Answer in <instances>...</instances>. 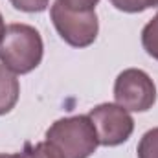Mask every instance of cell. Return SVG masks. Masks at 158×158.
<instances>
[{
  "label": "cell",
  "mask_w": 158,
  "mask_h": 158,
  "mask_svg": "<svg viewBox=\"0 0 158 158\" xmlns=\"http://www.w3.org/2000/svg\"><path fill=\"white\" fill-rule=\"evenodd\" d=\"M61 158H88L99 145L88 114L61 118L50 125L44 140Z\"/></svg>",
  "instance_id": "1"
},
{
  "label": "cell",
  "mask_w": 158,
  "mask_h": 158,
  "mask_svg": "<svg viewBox=\"0 0 158 158\" xmlns=\"http://www.w3.org/2000/svg\"><path fill=\"white\" fill-rule=\"evenodd\" d=\"M44 55L40 33L28 24H9L0 42V61L13 74H30L35 70Z\"/></svg>",
  "instance_id": "2"
},
{
  "label": "cell",
  "mask_w": 158,
  "mask_h": 158,
  "mask_svg": "<svg viewBox=\"0 0 158 158\" xmlns=\"http://www.w3.org/2000/svg\"><path fill=\"white\" fill-rule=\"evenodd\" d=\"M50 17L61 39L74 48H86L98 39L99 22H98L96 9L77 11L55 0L50 7Z\"/></svg>",
  "instance_id": "3"
},
{
  "label": "cell",
  "mask_w": 158,
  "mask_h": 158,
  "mask_svg": "<svg viewBox=\"0 0 158 158\" xmlns=\"http://www.w3.org/2000/svg\"><path fill=\"white\" fill-rule=\"evenodd\" d=\"M114 99L131 112H147L156 101V86L147 72L127 68L114 81Z\"/></svg>",
  "instance_id": "4"
},
{
  "label": "cell",
  "mask_w": 158,
  "mask_h": 158,
  "mask_svg": "<svg viewBox=\"0 0 158 158\" xmlns=\"http://www.w3.org/2000/svg\"><path fill=\"white\" fill-rule=\"evenodd\" d=\"M88 118L94 123L99 145L105 147L125 143L134 131L132 116L118 103H101L88 112Z\"/></svg>",
  "instance_id": "5"
},
{
  "label": "cell",
  "mask_w": 158,
  "mask_h": 158,
  "mask_svg": "<svg viewBox=\"0 0 158 158\" xmlns=\"http://www.w3.org/2000/svg\"><path fill=\"white\" fill-rule=\"evenodd\" d=\"M19 96H20V85L17 76L4 64H0V116L15 109Z\"/></svg>",
  "instance_id": "6"
},
{
  "label": "cell",
  "mask_w": 158,
  "mask_h": 158,
  "mask_svg": "<svg viewBox=\"0 0 158 158\" xmlns=\"http://www.w3.org/2000/svg\"><path fill=\"white\" fill-rule=\"evenodd\" d=\"M142 46L147 52V55L158 61V13L142 30Z\"/></svg>",
  "instance_id": "7"
},
{
  "label": "cell",
  "mask_w": 158,
  "mask_h": 158,
  "mask_svg": "<svg viewBox=\"0 0 158 158\" xmlns=\"http://www.w3.org/2000/svg\"><path fill=\"white\" fill-rule=\"evenodd\" d=\"M11 158H61L46 142H39V143H26L24 149L20 153H13Z\"/></svg>",
  "instance_id": "8"
},
{
  "label": "cell",
  "mask_w": 158,
  "mask_h": 158,
  "mask_svg": "<svg viewBox=\"0 0 158 158\" xmlns=\"http://www.w3.org/2000/svg\"><path fill=\"white\" fill-rule=\"evenodd\" d=\"M138 158H158V127L147 131L138 143Z\"/></svg>",
  "instance_id": "9"
},
{
  "label": "cell",
  "mask_w": 158,
  "mask_h": 158,
  "mask_svg": "<svg viewBox=\"0 0 158 158\" xmlns=\"http://www.w3.org/2000/svg\"><path fill=\"white\" fill-rule=\"evenodd\" d=\"M123 13H142L149 7H156V0H109Z\"/></svg>",
  "instance_id": "10"
},
{
  "label": "cell",
  "mask_w": 158,
  "mask_h": 158,
  "mask_svg": "<svg viewBox=\"0 0 158 158\" xmlns=\"http://www.w3.org/2000/svg\"><path fill=\"white\" fill-rule=\"evenodd\" d=\"M11 6L24 13H40L50 6V0H9Z\"/></svg>",
  "instance_id": "11"
},
{
  "label": "cell",
  "mask_w": 158,
  "mask_h": 158,
  "mask_svg": "<svg viewBox=\"0 0 158 158\" xmlns=\"http://www.w3.org/2000/svg\"><path fill=\"white\" fill-rule=\"evenodd\" d=\"M63 6L70 7V9H77V11H94L99 0H59Z\"/></svg>",
  "instance_id": "12"
},
{
  "label": "cell",
  "mask_w": 158,
  "mask_h": 158,
  "mask_svg": "<svg viewBox=\"0 0 158 158\" xmlns=\"http://www.w3.org/2000/svg\"><path fill=\"white\" fill-rule=\"evenodd\" d=\"M4 33H6V24H4V17H2V13H0V42L4 39Z\"/></svg>",
  "instance_id": "13"
},
{
  "label": "cell",
  "mask_w": 158,
  "mask_h": 158,
  "mask_svg": "<svg viewBox=\"0 0 158 158\" xmlns=\"http://www.w3.org/2000/svg\"><path fill=\"white\" fill-rule=\"evenodd\" d=\"M0 158H11V155H6V153H0Z\"/></svg>",
  "instance_id": "14"
},
{
  "label": "cell",
  "mask_w": 158,
  "mask_h": 158,
  "mask_svg": "<svg viewBox=\"0 0 158 158\" xmlns=\"http://www.w3.org/2000/svg\"><path fill=\"white\" fill-rule=\"evenodd\" d=\"M156 7H158V0H156Z\"/></svg>",
  "instance_id": "15"
}]
</instances>
